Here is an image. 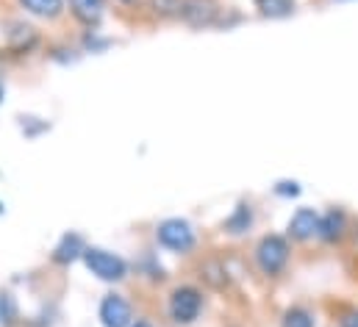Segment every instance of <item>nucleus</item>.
<instances>
[{"label": "nucleus", "instance_id": "1", "mask_svg": "<svg viewBox=\"0 0 358 327\" xmlns=\"http://www.w3.org/2000/svg\"><path fill=\"white\" fill-rule=\"evenodd\" d=\"M84 263H87V269H90L97 280H106V283H120L128 275L125 258L117 255V252H108L103 247H87Z\"/></svg>", "mask_w": 358, "mask_h": 327}, {"label": "nucleus", "instance_id": "2", "mask_svg": "<svg viewBox=\"0 0 358 327\" xmlns=\"http://www.w3.org/2000/svg\"><path fill=\"white\" fill-rule=\"evenodd\" d=\"M289 263V242L283 236L269 233L256 245V266L262 269V275L278 277Z\"/></svg>", "mask_w": 358, "mask_h": 327}, {"label": "nucleus", "instance_id": "3", "mask_svg": "<svg viewBox=\"0 0 358 327\" xmlns=\"http://www.w3.org/2000/svg\"><path fill=\"white\" fill-rule=\"evenodd\" d=\"M167 311H170V319L176 325H192L200 317V311H203V291L194 289V286H178V289H173L170 303H167Z\"/></svg>", "mask_w": 358, "mask_h": 327}, {"label": "nucleus", "instance_id": "4", "mask_svg": "<svg viewBox=\"0 0 358 327\" xmlns=\"http://www.w3.org/2000/svg\"><path fill=\"white\" fill-rule=\"evenodd\" d=\"M156 242L164 249H170V252H180L183 255V252H189L192 247L197 245V236H194V228L186 219L173 217V219H164L156 228Z\"/></svg>", "mask_w": 358, "mask_h": 327}, {"label": "nucleus", "instance_id": "5", "mask_svg": "<svg viewBox=\"0 0 358 327\" xmlns=\"http://www.w3.org/2000/svg\"><path fill=\"white\" fill-rule=\"evenodd\" d=\"M97 317H100V325L103 327H131L134 325V311H131V303L120 294H106L100 300V308H97Z\"/></svg>", "mask_w": 358, "mask_h": 327}, {"label": "nucleus", "instance_id": "6", "mask_svg": "<svg viewBox=\"0 0 358 327\" xmlns=\"http://www.w3.org/2000/svg\"><path fill=\"white\" fill-rule=\"evenodd\" d=\"M220 17V8L214 0H183L180 3V20L192 28H208Z\"/></svg>", "mask_w": 358, "mask_h": 327}, {"label": "nucleus", "instance_id": "7", "mask_svg": "<svg viewBox=\"0 0 358 327\" xmlns=\"http://www.w3.org/2000/svg\"><path fill=\"white\" fill-rule=\"evenodd\" d=\"M286 231H289V236L294 242H308V239H314L320 233V214L314 208H300L289 219V228Z\"/></svg>", "mask_w": 358, "mask_h": 327}, {"label": "nucleus", "instance_id": "8", "mask_svg": "<svg viewBox=\"0 0 358 327\" xmlns=\"http://www.w3.org/2000/svg\"><path fill=\"white\" fill-rule=\"evenodd\" d=\"M345 228H348V217H345V211H339V208H331L325 217H320V239L322 242H339L342 236H345Z\"/></svg>", "mask_w": 358, "mask_h": 327}, {"label": "nucleus", "instance_id": "9", "mask_svg": "<svg viewBox=\"0 0 358 327\" xmlns=\"http://www.w3.org/2000/svg\"><path fill=\"white\" fill-rule=\"evenodd\" d=\"M84 252H87L84 239L78 233H67V236H62V242L53 249V261L56 263H73L76 258H84Z\"/></svg>", "mask_w": 358, "mask_h": 327}, {"label": "nucleus", "instance_id": "10", "mask_svg": "<svg viewBox=\"0 0 358 327\" xmlns=\"http://www.w3.org/2000/svg\"><path fill=\"white\" fill-rule=\"evenodd\" d=\"M70 8L76 14V20L94 28L106 14V0H70Z\"/></svg>", "mask_w": 358, "mask_h": 327}, {"label": "nucleus", "instance_id": "11", "mask_svg": "<svg viewBox=\"0 0 358 327\" xmlns=\"http://www.w3.org/2000/svg\"><path fill=\"white\" fill-rule=\"evenodd\" d=\"M231 236H242V233H248L250 228H253V208L248 205V203H239L236 208H234V214L225 219V225H222Z\"/></svg>", "mask_w": 358, "mask_h": 327}, {"label": "nucleus", "instance_id": "12", "mask_svg": "<svg viewBox=\"0 0 358 327\" xmlns=\"http://www.w3.org/2000/svg\"><path fill=\"white\" fill-rule=\"evenodd\" d=\"M20 6L28 14L42 17V20H56L64 11V0H20Z\"/></svg>", "mask_w": 358, "mask_h": 327}, {"label": "nucleus", "instance_id": "13", "mask_svg": "<svg viewBox=\"0 0 358 327\" xmlns=\"http://www.w3.org/2000/svg\"><path fill=\"white\" fill-rule=\"evenodd\" d=\"M294 6H297V0H256L259 14H262V17H269V20L294 14Z\"/></svg>", "mask_w": 358, "mask_h": 327}, {"label": "nucleus", "instance_id": "14", "mask_svg": "<svg viewBox=\"0 0 358 327\" xmlns=\"http://www.w3.org/2000/svg\"><path fill=\"white\" fill-rule=\"evenodd\" d=\"M200 272H203V277H206L214 289H225V286H228V266H225L222 261H208V263L200 266Z\"/></svg>", "mask_w": 358, "mask_h": 327}, {"label": "nucleus", "instance_id": "15", "mask_svg": "<svg viewBox=\"0 0 358 327\" xmlns=\"http://www.w3.org/2000/svg\"><path fill=\"white\" fill-rule=\"evenodd\" d=\"M280 327H317V322H314V314H311L308 308L294 305V308H289V311L283 314Z\"/></svg>", "mask_w": 358, "mask_h": 327}, {"label": "nucleus", "instance_id": "16", "mask_svg": "<svg viewBox=\"0 0 358 327\" xmlns=\"http://www.w3.org/2000/svg\"><path fill=\"white\" fill-rule=\"evenodd\" d=\"M17 300L8 291H0V327H14L17 325Z\"/></svg>", "mask_w": 358, "mask_h": 327}, {"label": "nucleus", "instance_id": "17", "mask_svg": "<svg viewBox=\"0 0 358 327\" xmlns=\"http://www.w3.org/2000/svg\"><path fill=\"white\" fill-rule=\"evenodd\" d=\"M180 3L183 0H153V8L162 17H180Z\"/></svg>", "mask_w": 358, "mask_h": 327}, {"label": "nucleus", "instance_id": "18", "mask_svg": "<svg viewBox=\"0 0 358 327\" xmlns=\"http://www.w3.org/2000/svg\"><path fill=\"white\" fill-rule=\"evenodd\" d=\"M275 194H280V197H297V194H300V183H294V180H280V183L275 186Z\"/></svg>", "mask_w": 358, "mask_h": 327}, {"label": "nucleus", "instance_id": "19", "mask_svg": "<svg viewBox=\"0 0 358 327\" xmlns=\"http://www.w3.org/2000/svg\"><path fill=\"white\" fill-rule=\"evenodd\" d=\"M342 327H358V308L342 314Z\"/></svg>", "mask_w": 358, "mask_h": 327}, {"label": "nucleus", "instance_id": "20", "mask_svg": "<svg viewBox=\"0 0 358 327\" xmlns=\"http://www.w3.org/2000/svg\"><path fill=\"white\" fill-rule=\"evenodd\" d=\"M131 327H153V325H150V322H145V319H139V322H134Z\"/></svg>", "mask_w": 358, "mask_h": 327}, {"label": "nucleus", "instance_id": "21", "mask_svg": "<svg viewBox=\"0 0 358 327\" xmlns=\"http://www.w3.org/2000/svg\"><path fill=\"white\" fill-rule=\"evenodd\" d=\"M3 94H6V86H3V81H0V100H3Z\"/></svg>", "mask_w": 358, "mask_h": 327}]
</instances>
